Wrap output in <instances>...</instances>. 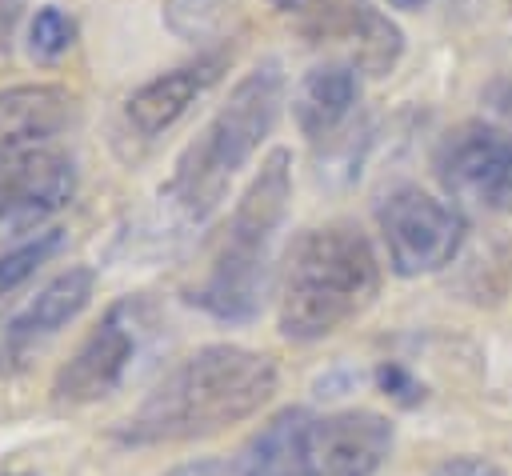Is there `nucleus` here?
Masks as SVG:
<instances>
[{
	"label": "nucleus",
	"mask_w": 512,
	"mask_h": 476,
	"mask_svg": "<svg viewBox=\"0 0 512 476\" xmlns=\"http://www.w3.org/2000/svg\"><path fill=\"white\" fill-rule=\"evenodd\" d=\"M276 396V364L240 344H204L172 364L116 424L128 448L188 444L252 420Z\"/></svg>",
	"instance_id": "1"
},
{
	"label": "nucleus",
	"mask_w": 512,
	"mask_h": 476,
	"mask_svg": "<svg viewBox=\"0 0 512 476\" xmlns=\"http://www.w3.org/2000/svg\"><path fill=\"white\" fill-rule=\"evenodd\" d=\"M380 292V264L364 232L348 224L308 228L284 260L276 328L284 340L308 344L340 332Z\"/></svg>",
	"instance_id": "2"
},
{
	"label": "nucleus",
	"mask_w": 512,
	"mask_h": 476,
	"mask_svg": "<svg viewBox=\"0 0 512 476\" xmlns=\"http://www.w3.org/2000/svg\"><path fill=\"white\" fill-rule=\"evenodd\" d=\"M280 104H284V72L276 60H264L232 88V96L204 124V132L180 152L164 200L184 220L196 224L208 220L220 208L232 176L252 160L260 140L276 128Z\"/></svg>",
	"instance_id": "3"
},
{
	"label": "nucleus",
	"mask_w": 512,
	"mask_h": 476,
	"mask_svg": "<svg viewBox=\"0 0 512 476\" xmlns=\"http://www.w3.org/2000/svg\"><path fill=\"white\" fill-rule=\"evenodd\" d=\"M292 156L284 148H272L252 184L244 188L216 252L204 272V280L192 288V304L204 308L216 320L244 324L260 312L264 292H268V248L276 228L284 224L288 196H292V176H288Z\"/></svg>",
	"instance_id": "4"
},
{
	"label": "nucleus",
	"mask_w": 512,
	"mask_h": 476,
	"mask_svg": "<svg viewBox=\"0 0 512 476\" xmlns=\"http://www.w3.org/2000/svg\"><path fill=\"white\" fill-rule=\"evenodd\" d=\"M144 304L124 296L116 300L96 328L76 344V352L60 364L56 380H52V404L56 408H84L96 404L112 392L124 388L132 360L140 356V340H144Z\"/></svg>",
	"instance_id": "5"
},
{
	"label": "nucleus",
	"mask_w": 512,
	"mask_h": 476,
	"mask_svg": "<svg viewBox=\"0 0 512 476\" xmlns=\"http://www.w3.org/2000/svg\"><path fill=\"white\" fill-rule=\"evenodd\" d=\"M380 232L392 272L420 276L456 260L464 244V216L420 188H400L380 204Z\"/></svg>",
	"instance_id": "6"
},
{
	"label": "nucleus",
	"mask_w": 512,
	"mask_h": 476,
	"mask_svg": "<svg viewBox=\"0 0 512 476\" xmlns=\"http://www.w3.org/2000/svg\"><path fill=\"white\" fill-rule=\"evenodd\" d=\"M96 292V272L84 264H72L56 272L36 296H28L12 316L0 320V376H16L32 364V356L56 340L88 304Z\"/></svg>",
	"instance_id": "7"
},
{
	"label": "nucleus",
	"mask_w": 512,
	"mask_h": 476,
	"mask_svg": "<svg viewBox=\"0 0 512 476\" xmlns=\"http://www.w3.org/2000/svg\"><path fill=\"white\" fill-rule=\"evenodd\" d=\"M72 124H76V96L60 84L0 88V180L48 152H60L56 140Z\"/></svg>",
	"instance_id": "8"
},
{
	"label": "nucleus",
	"mask_w": 512,
	"mask_h": 476,
	"mask_svg": "<svg viewBox=\"0 0 512 476\" xmlns=\"http://www.w3.org/2000/svg\"><path fill=\"white\" fill-rule=\"evenodd\" d=\"M392 452V424L380 412L348 408L312 416L296 476H376Z\"/></svg>",
	"instance_id": "9"
},
{
	"label": "nucleus",
	"mask_w": 512,
	"mask_h": 476,
	"mask_svg": "<svg viewBox=\"0 0 512 476\" xmlns=\"http://www.w3.org/2000/svg\"><path fill=\"white\" fill-rule=\"evenodd\" d=\"M436 176L448 192L480 208H512V140L488 124H464L444 136Z\"/></svg>",
	"instance_id": "10"
},
{
	"label": "nucleus",
	"mask_w": 512,
	"mask_h": 476,
	"mask_svg": "<svg viewBox=\"0 0 512 476\" xmlns=\"http://www.w3.org/2000/svg\"><path fill=\"white\" fill-rule=\"evenodd\" d=\"M76 192V164L64 152H48L28 168L0 180V244L32 236L48 216H56ZM40 236V232H36Z\"/></svg>",
	"instance_id": "11"
},
{
	"label": "nucleus",
	"mask_w": 512,
	"mask_h": 476,
	"mask_svg": "<svg viewBox=\"0 0 512 476\" xmlns=\"http://www.w3.org/2000/svg\"><path fill=\"white\" fill-rule=\"evenodd\" d=\"M216 68H220V60H200V64H184V68H172V72H160V76L144 80L124 100V124L140 140L164 136L204 96V88L216 80Z\"/></svg>",
	"instance_id": "12"
},
{
	"label": "nucleus",
	"mask_w": 512,
	"mask_h": 476,
	"mask_svg": "<svg viewBox=\"0 0 512 476\" xmlns=\"http://www.w3.org/2000/svg\"><path fill=\"white\" fill-rule=\"evenodd\" d=\"M356 100H360L356 68L352 64H320V68L304 72V80L296 84L292 116H296L304 136L320 140L352 112Z\"/></svg>",
	"instance_id": "13"
},
{
	"label": "nucleus",
	"mask_w": 512,
	"mask_h": 476,
	"mask_svg": "<svg viewBox=\"0 0 512 476\" xmlns=\"http://www.w3.org/2000/svg\"><path fill=\"white\" fill-rule=\"evenodd\" d=\"M312 416L304 408H284L276 412L236 456L240 476H296L300 472V452L308 436Z\"/></svg>",
	"instance_id": "14"
},
{
	"label": "nucleus",
	"mask_w": 512,
	"mask_h": 476,
	"mask_svg": "<svg viewBox=\"0 0 512 476\" xmlns=\"http://www.w3.org/2000/svg\"><path fill=\"white\" fill-rule=\"evenodd\" d=\"M348 40H352V52H356V68H364L372 76L388 72L400 56V28L388 16H380L376 8H364L356 16Z\"/></svg>",
	"instance_id": "15"
},
{
	"label": "nucleus",
	"mask_w": 512,
	"mask_h": 476,
	"mask_svg": "<svg viewBox=\"0 0 512 476\" xmlns=\"http://www.w3.org/2000/svg\"><path fill=\"white\" fill-rule=\"evenodd\" d=\"M60 244H64V232H60V228H48V232H40V236H32V240L8 248V252L0 256V296H8L12 288H20L48 256L60 252Z\"/></svg>",
	"instance_id": "16"
},
{
	"label": "nucleus",
	"mask_w": 512,
	"mask_h": 476,
	"mask_svg": "<svg viewBox=\"0 0 512 476\" xmlns=\"http://www.w3.org/2000/svg\"><path fill=\"white\" fill-rule=\"evenodd\" d=\"M72 44H76V20H72L64 8H56V4L36 8V16H32V24H28V52H32L36 60L52 64V60H60Z\"/></svg>",
	"instance_id": "17"
},
{
	"label": "nucleus",
	"mask_w": 512,
	"mask_h": 476,
	"mask_svg": "<svg viewBox=\"0 0 512 476\" xmlns=\"http://www.w3.org/2000/svg\"><path fill=\"white\" fill-rule=\"evenodd\" d=\"M376 380H380L384 396H392V400H400V404H416V400L424 396L420 384H416V380L408 376V368H400V364H380Z\"/></svg>",
	"instance_id": "18"
},
{
	"label": "nucleus",
	"mask_w": 512,
	"mask_h": 476,
	"mask_svg": "<svg viewBox=\"0 0 512 476\" xmlns=\"http://www.w3.org/2000/svg\"><path fill=\"white\" fill-rule=\"evenodd\" d=\"M432 476H504V468H496V464L484 460V456H452V460H444Z\"/></svg>",
	"instance_id": "19"
},
{
	"label": "nucleus",
	"mask_w": 512,
	"mask_h": 476,
	"mask_svg": "<svg viewBox=\"0 0 512 476\" xmlns=\"http://www.w3.org/2000/svg\"><path fill=\"white\" fill-rule=\"evenodd\" d=\"M164 476H240V472H236V460L232 464H224V460H192V464H180V468H172Z\"/></svg>",
	"instance_id": "20"
},
{
	"label": "nucleus",
	"mask_w": 512,
	"mask_h": 476,
	"mask_svg": "<svg viewBox=\"0 0 512 476\" xmlns=\"http://www.w3.org/2000/svg\"><path fill=\"white\" fill-rule=\"evenodd\" d=\"M392 8H404V12H416V8H424L428 0H388Z\"/></svg>",
	"instance_id": "21"
},
{
	"label": "nucleus",
	"mask_w": 512,
	"mask_h": 476,
	"mask_svg": "<svg viewBox=\"0 0 512 476\" xmlns=\"http://www.w3.org/2000/svg\"><path fill=\"white\" fill-rule=\"evenodd\" d=\"M8 20H12V8H8V4H4V0H0V24H4V28H8Z\"/></svg>",
	"instance_id": "22"
},
{
	"label": "nucleus",
	"mask_w": 512,
	"mask_h": 476,
	"mask_svg": "<svg viewBox=\"0 0 512 476\" xmlns=\"http://www.w3.org/2000/svg\"><path fill=\"white\" fill-rule=\"evenodd\" d=\"M272 4H280V8H300V4H308V0H272Z\"/></svg>",
	"instance_id": "23"
},
{
	"label": "nucleus",
	"mask_w": 512,
	"mask_h": 476,
	"mask_svg": "<svg viewBox=\"0 0 512 476\" xmlns=\"http://www.w3.org/2000/svg\"><path fill=\"white\" fill-rule=\"evenodd\" d=\"M4 476H24V472H4Z\"/></svg>",
	"instance_id": "24"
}]
</instances>
